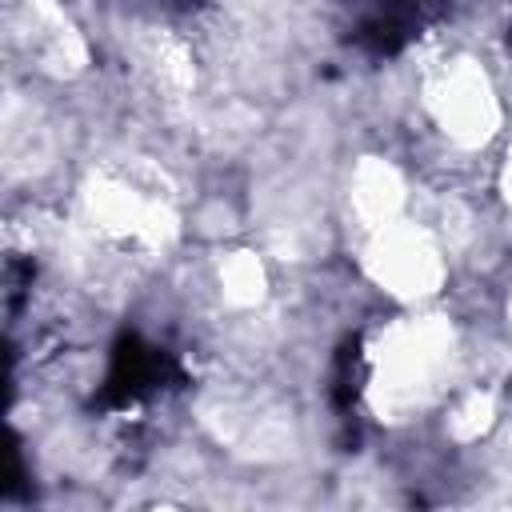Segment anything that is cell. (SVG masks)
I'll list each match as a JSON object with an SVG mask.
<instances>
[{
    "mask_svg": "<svg viewBox=\"0 0 512 512\" xmlns=\"http://www.w3.org/2000/svg\"><path fill=\"white\" fill-rule=\"evenodd\" d=\"M368 364V408L388 424L408 420L444 392L456 364V328L436 312L396 320L372 340Z\"/></svg>",
    "mask_w": 512,
    "mask_h": 512,
    "instance_id": "1",
    "label": "cell"
},
{
    "mask_svg": "<svg viewBox=\"0 0 512 512\" xmlns=\"http://www.w3.org/2000/svg\"><path fill=\"white\" fill-rule=\"evenodd\" d=\"M84 212L100 236L136 252H164L180 232V216L172 208V196L164 192V176H156L148 164H140V172L88 176Z\"/></svg>",
    "mask_w": 512,
    "mask_h": 512,
    "instance_id": "2",
    "label": "cell"
},
{
    "mask_svg": "<svg viewBox=\"0 0 512 512\" xmlns=\"http://www.w3.org/2000/svg\"><path fill=\"white\" fill-rule=\"evenodd\" d=\"M364 272L380 292H388L400 304L432 300L448 280L444 248L428 228L412 220H392L384 228H372L364 248Z\"/></svg>",
    "mask_w": 512,
    "mask_h": 512,
    "instance_id": "3",
    "label": "cell"
},
{
    "mask_svg": "<svg viewBox=\"0 0 512 512\" xmlns=\"http://www.w3.org/2000/svg\"><path fill=\"white\" fill-rule=\"evenodd\" d=\"M424 104L456 148H484L500 132V96L484 64L472 56L444 60L424 84Z\"/></svg>",
    "mask_w": 512,
    "mask_h": 512,
    "instance_id": "4",
    "label": "cell"
},
{
    "mask_svg": "<svg viewBox=\"0 0 512 512\" xmlns=\"http://www.w3.org/2000/svg\"><path fill=\"white\" fill-rule=\"evenodd\" d=\"M204 424L220 444L248 460H280L292 452L296 432L284 404L248 388H220L204 400Z\"/></svg>",
    "mask_w": 512,
    "mask_h": 512,
    "instance_id": "5",
    "label": "cell"
},
{
    "mask_svg": "<svg viewBox=\"0 0 512 512\" xmlns=\"http://www.w3.org/2000/svg\"><path fill=\"white\" fill-rule=\"evenodd\" d=\"M16 40L24 56L52 80H72L88 72V40L56 0H24L16 12Z\"/></svg>",
    "mask_w": 512,
    "mask_h": 512,
    "instance_id": "6",
    "label": "cell"
},
{
    "mask_svg": "<svg viewBox=\"0 0 512 512\" xmlns=\"http://www.w3.org/2000/svg\"><path fill=\"white\" fill-rule=\"evenodd\" d=\"M348 204L368 224V232L404 220V204H408L404 172L384 156H360L348 176Z\"/></svg>",
    "mask_w": 512,
    "mask_h": 512,
    "instance_id": "7",
    "label": "cell"
},
{
    "mask_svg": "<svg viewBox=\"0 0 512 512\" xmlns=\"http://www.w3.org/2000/svg\"><path fill=\"white\" fill-rule=\"evenodd\" d=\"M140 60H144V72L156 84V92H164L168 100H184L196 88V60H192V48L180 36L152 32L140 44Z\"/></svg>",
    "mask_w": 512,
    "mask_h": 512,
    "instance_id": "8",
    "label": "cell"
},
{
    "mask_svg": "<svg viewBox=\"0 0 512 512\" xmlns=\"http://www.w3.org/2000/svg\"><path fill=\"white\" fill-rule=\"evenodd\" d=\"M216 288L228 308H260L268 296V264L252 248H236L216 264Z\"/></svg>",
    "mask_w": 512,
    "mask_h": 512,
    "instance_id": "9",
    "label": "cell"
},
{
    "mask_svg": "<svg viewBox=\"0 0 512 512\" xmlns=\"http://www.w3.org/2000/svg\"><path fill=\"white\" fill-rule=\"evenodd\" d=\"M500 424V404L488 388H468L444 416V428L456 444H476Z\"/></svg>",
    "mask_w": 512,
    "mask_h": 512,
    "instance_id": "10",
    "label": "cell"
},
{
    "mask_svg": "<svg viewBox=\"0 0 512 512\" xmlns=\"http://www.w3.org/2000/svg\"><path fill=\"white\" fill-rule=\"evenodd\" d=\"M500 196L504 204H512V148L504 152V164H500Z\"/></svg>",
    "mask_w": 512,
    "mask_h": 512,
    "instance_id": "11",
    "label": "cell"
},
{
    "mask_svg": "<svg viewBox=\"0 0 512 512\" xmlns=\"http://www.w3.org/2000/svg\"><path fill=\"white\" fill-rule=\"evenodd\" d=\"M508 320H512V296H508Z\"/></svg>",
    "mask_w": 512,
    "mask_h": 512,
    "instance_id": "12",
    "label": "cell"
},
{
    "mask_svg": "<svg viewBox=\"0 0 512 512\" xmlns=\"http://www.w3.org/2000/svg\"><path fill=\"white\" fill-rule=\"evenodd\" d=\"M508 436H512V432H508Z\"/></svg>",
    "mask_w": 512,
    "mask_h": 512,
    "instance_id": "13",
    "label": "cell"
}]
</instances>
